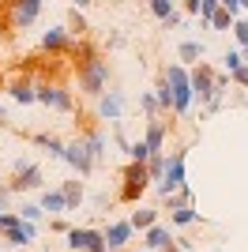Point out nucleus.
I'll use <instances>...</instances> for the list:
<instances>
[{"label": "nucleus", "mask_w": 248, "mask_h": 252, "mask_svg": "<svg viewBox=\"0 0 248 252\" xmlns=\"http://www.w3.org/2000/svg\"><path fill=\"white\" fill-rule=\"evenodd\" d=\"M94 117L117 128V125H121V117H124V94H121V91H105V94H98V98H94Z\"/></svg>", "instance_id": "nucleus-10"}, {"label": "nucleus", "mask_w": 248, "mask_h": 252, "mask_svg": "<svg viewBox=\"0 0 248 252\" xmlns=\"http://www.w3.org/2000/svg\"><path fill=\"white\" fill-rule=\"evenodd\" d=\"M0 211H4V207H0Z\"/></svg>", "instance_id": "nucleus-48"}, {"label": "nucleus", "mask_w": 248, "mask_h": 252, "mask_svg": "<svg viewBox=\"0 0 248 252\" xmlns=\"http://www.w3.org/2000/svg\"><path fill=\"white\" fill-rule=\"evenodd\" d=\"M0 125H8V109L4 105H0Z\"/></svg>", "instance_id": "nucleus-40"}, {"label": "nucleus", "mask_w": 248, "mask_h": 252, "mask_svg": "<svg viewBox=\"0 0 248 252\" xmlns=\"http://www.w3.org/2000/svg\"><path fill=\"white\" fill-rule=\"evenodd\" d=\"M199 8H203V0H185V11H188V15H199Z\"/></svg>", "instance_id": "nucleus-38"}, {"label": "nucleus", "mask_w": 248, "mask_h": 252, "mask_svg": "<svg viewBox=\"0 0 248 252\" xmlns=\"http://www.w3.org/2000/svg\"><path fill=\"white\" fill-rule=\"evenodd\" d=\"M222 8H229L233 15H245V8H241V0H222Z\"/></svg>", "instance_id": "nucleus-37"}, {"label": "nucleus", "mask_w": 248, "mask_h": 252, "mask_svg": "<svg viewBox=\"0 0 248 252\" xmlns=\"http://www.w3.org/2000/svg\"><path fill=\"white\" fill-rule=\"evenodd\" d=\"M192 91H196V102L203 105V109H222L226 91H218V72L207 61L192 64Z\"/></svg>", "instance_id": "nucleus-2"}, {"label": "nucleus", "mask_w": 248, "mask_h": 252, "mask_svg": "<svg viewBox=\"0 0 248 252\" xmlns=\"http://www.w3.org/2000/svg\"><path fill=\"white\" fill-rule=\"evenodd\" d=\"M173 245H177V237L165 222H155V226L143 233V249H151V252H165V249H173Z\"/></svg>", "instance_id": "nucleus-14"}, {"label": "nucleus", "mask_w": 248, "mask_h": 252, "mask_svg": "<svg viewBox=\"0 0 248 252\" xmlns=\"http://www.w3.org/2000/svg\"><path fill=\"white\" fill-rule=\"evenodd\" d=\"M241 64H248L245 61V49H229L226 57H222V68H226V72H237Z\"/></svg>", "instance_id": "nucleus-30"}, {"label": "nucleus", "mask_w": 248, "mask_h": 252, "mask_svg": "<svg viewBox=\"0 0 248 252\" xmlns=\"http://www.w3.org/2000/svg\"><path fill=\"white\" fill-rule=\"evenodd\" d=\"M124 155H128V162H151V155H155V151L147 147V139H135L132 147L124 151Z\"/></svg>", "instance_id": "nucleus-29"}, {"label": "nucleus", "mask_w": 248, "mask_h": 252, "mask_svg": "<svg viewBox=\"0 0 248 252\" xmlns=\"http://www.w3.org/2000/svg\"><path fill=\"white\" fill-rule=\"evenodd\" d=\"M229 79H233L237 87H245V91H248V64H241L237 72H229Z\"/></svg>", "instance_id": "nucleus-33"}, {"label": "nucleus", "mask_w": 248, "mask_h": 252, "mask_svg": "<svg viewBox=\"0 0 248 252\" xmlns=\"http://www.w3.org/2000/svg\"><path fill=\"white\" fill-rule=\"evenodd\" d=\"M41 207H45L49 219H61L64 211H68V200H64L61 189H41Z\"/></svg>", "instance_id": "nucleus-19"}, {"label": "nucleus", "mask_w": 248, "mask_h": 252, "mask_svg": "<svg viewBox=\"0 0 248 252\" xmlns=\"http://www.w3.org/2000/svg\"><path fill=\"white\" fill-rule=\"evenodd\" d=\"M245 61H248V49H245Z\"/></svg>", "instance_id": "nucleus-47"}, {"label": "nucleus", "mask_w": 248, "mask_h": 252, "mask_svg": "<svg viewBox=\"0 0 248 252\" xmlns=\"http://www.w3.org/2000/svg\"><path fill=\"white\" fill-rule=\"evenodd\" d=\"M38 105H45V109H57V113H72L75 109V98H72V91L68 87H61V83H38Z\"/></svg>", "instance_id": "nucleus-8"}, {"label": "nucleus", "mask_w": 248, "mask_h": 252, "mask_svg": "<svg viewBox=\"0 0 248 252\" xmlns=\"http://www.w3.org/2000/svg\"><path fill=\"white\" fill-rule=\"evenodd\" d=\"M165 252H185V249H181V245H173V249H165Z\"/></svg>", "instance_id": "nucleus-41"}, {"label": "nucleus", "mask_w": 248, "mask_h": 252, "mask_svg": "<svg viewBox=\"0 0 248 252\" xmlns=\"http://www.w3.org/2000/svg\"><path fill=\"white\" fill-rule=\"evenodd\" d=\"M211 252H226V249H211Z\"/></svg>", "instance_id": "nucleus-44"}, {"label": "nucleus", "mask_w": 248, "mask_h": 252, "mask_svg": "<svg viewBox=\"0 0 248 252\" xmlns=\"http://www.w3.org/2000/svg\"><path fill=\"white\" fill-rule=\"evenodd\" d=\"M233 38H237L241 49H248V15H241V19L233 23Z\"/></svg>", "instance_id": "nucleus-32"}, {"label": "nucleus", "mask_w": 248, "mask_h": 252, "mask_svg": "<svg viewBox=\"0 0 248 252\" xmlns=\"http://www.w3.org/2000/svg\"><path fill=\"white\" fill-rule=\"evenodd\" d=\"M181 23H185V15H181V11H173L169 19H162V27H165V31H169V27H181Z\"/></svg>", "instance_id": "nucleus-36"}, {"label": "nucleus", "mask_w": 248, "mask_h": 252, "mask_svg": "<svg viewBox=\"0 0 248 252\" xmlns=\"http://www.w3.org/2000/svg\"><path fill=\"white\" fill-rule=\"evenodd\" d=\"M169 121H165V117H147V132H143V139H147V147L155 151H165V136H169Z\"/></svg>", "instance_id": "nucleus-16"}, {"label": "nucleus", "mask_w": 248, "mask_h": 252, "mask_svg": "<svg viewBox=\"0 0 248 252\" xmlns=\"http://www.w3.org/2000/svg\"><path fill=\"white\" fill-rule=\"evenodd\" d=\"M15 252H27V249H15Z\"/></svg>", "instance_id": "nucleus-46"}, {"label": "nucleus", "mask_w": 248, "mask_h": 252, "mask_svg": "<svg viewBox=\"0 0 248 252\" xmlns=\"http://www.w3.org/2000/svg\"><path fill=\"white\" fill-rule=\"evenodd\" d=\"M241 8H245V15H248V0H241Z\"/></svg>", "instance_id": "nucleus-42"}, {"label": "nucleus", "mask_w": 248, "mask_h": 252, "mask_svg": "<svg viewBox=\"0 0 248 252\" xmlns=\"http://www.w3.org/2000/svg\"><path fill=\"white\" fill-rule=\"evenodd\" d=\"M162 75L173 87V117H185L192 105H196V91H192V72L185 64H165Z\"/></svg>", "instance_id": "nucleus-3"}, {"label": "nucleus", "mask_w": 248, "mask_h": 252, "mask_svg": "<svg viewBox=\"0 0 248 252\" xmlns=\"http://www.w3.org/2000/svg\"><path fill=\"white\" fill-rule=\"evenodd\" d=\"M41 8H45V0H11V27H15V31L34 27Z\"/></svg>", "instance_id": "nucleus-11"}, {"label": "nucleus", "mask_w": 248, "mask_h": 252, "mask_svg": "<svg viewBox=\"0 0 248 252\" xmlns=\"http://www.w3.org/2000/svg\"><path fill=\"white\" fill-rule=\"evenodd\" d=\"M0 181H4V177H0Z\"/></svg>", "instance_id": "nucleus-49"}, {"label": "nucleus", "mask_w": 248, "mask_h": 252, "mask_svg": "<svg viewBox=\"0 0 248 252\" xmlns=\"http://www.w3.org/2000/svg\"><path fill=\"white\" fill-rule=\"evenodd\" d=\"M64 27H68L75 38H87V34H91V23H87L83 8H72V11H68V23H64Z\"/></svg>", "instance_id": "nucleus-25"}, {"label": "nucleus", "mask_w": 248, "mask_h": 252, "mask_svg": "<svg viewBox=\"0 0 248 252\" xmlns=\"http://www.w3.org/2000/svg\"><path fill=\"white\" fill-rule=\"evenodd\" d=\"M203 222V215L196 211V203H188V207H173L169 211V226H196Z\"/></svg>", "instance_id": "nucleus-23"}, {"label": "nucleus", "mask_w": 248, "mask_h": 252, "mask_svg": "<svg viewBox=\"0 0 248 252\" xmlns=\"http://www.w3.org/2000/svg\"><path fill=\"white\" fill-rule=\"evenodd\" d=\"M45 185V169L34 162V158H15V166H11V177H8V189L19 196V192H34Z\"/></svg>", "instance_id": "nucleus-5"}, {"label": "nucleus", "mask_w": 248, "mask_h": 252, "mask_svg": "<svg viewBox=\"0 0 248 252\" xmlns=\"http://www.w3.org/2000/svg\"><path fill=\"white\" fill-rule=\"evenodd\" d=\"M34 233H38V226H34V222H27V219H19L8 233H0V241H8L11 249H31Z\"/></svg>", "instance_id": "nucleus-17"}, {"label": "nucleus", "mask_w": 248, "mask_h": 252, "mask_svg": "<svg viewBox=\"0 0 248 252\" xmlns=\"http://www.w3.org/2000/svg\"><path fill=\"white\" fill-rule=\"evenodd\" d=\"M49 230H53V233H68L72 226H68L64 219H49Z\"/></svg>", "instance_id": "nucleus-35"}, {"label": "nucleus", "mask_w": 248, "mask_h": 252, "mask_svg": "<svg viewBox=\"0 0 248 252\" xmlns=\"http://www.w3.org/2000/svg\"><path fill=\"white\" fill-rule=\"evenodd\" d=\"M19 215L27 222H41L45 219V207H41V203H19Z\"/></svg>", "instance_id": "nucleus-31"}, {"label": "nucleus", "mask_w": 248, "mask_h": 252, "mask_svg": "<svg viewBox=\"0 0 248 252\" xmlns=\"http://www.w3.org/2000/svg\"><path fill=\"white\" fill-rule=\"evenodd\" d=\"M64 162L72 166V173H79V177H91L94 166H98V158L91 155V147L83 143V136H75L68 147H64Z\"/></svg>", "instance_id": "nucleus-9"}, {"label": "nucleus", "mask_w": 248, "mask_h": 252, "mask_svg": "<svg viewBox=\"0 0 248 252\" xmlns=\"http://www.w3.org/2000/svg\"><path fill=\"white\" fill-rule=\"evenodd\" d=\"M72 31L68 27H49V31L41 34V49L45 53H64V57H72Z\"/></svg>", "instance_id": "nucleus-12"}, {"label": "nucleus", "mask_w": 248, "mask_h": 252, "mask_svg": "<svg viewBox=\"0 0 248 252\" xmlns=\"http://www.w3.org/2000/svg\"><path fill=\"white\" fill-rule=\"evenodd\" d=\"M11 196H15V192L8 189V181H0V207L8 211V203H11Z\"/></svg>", "instance_id": "nucleus-34"}, {"label": "nucleus", "mask_w": 248, "mask_h": 252, "mask_svg": "<svg viewBox=\"0 0 248 252\" xmlns=\"http://www.w3.org/2000/svg\"><path fill=\"white\" fill-rule=\"evenodd\" d=\"M27 139H31L34 147H41L49 158H61V162H64V147H68V143H64L61 136H49V132H31Z\"/></svg>", "instance_id": "nucleus-18"}, {"label": "nucleus", "mask_w": 248, "mask_h": 252, "mask_svg": "<svg viewBox=\"0 0 248 252\" xmlns=\"http://www.w3.org/2000/svg\"><path fill=\"white\" fill-rule=\"evenodd\" d=\"M72 4H75V8H91L94 0H72Z\"/></svg>", "instance_id": "nucleus-39"}, {"label": "nucleus", "mask_w": 248, "mask_h": 252, "mask_svg": "<svg viewBox=\"0 0 248 252\" xmlns=\"http://www.w3.org/2000/svg\"><path fill=\"white\" fill-rule=\"evenodd\" d=\"M68 237V252H109V241H105V230H94V226H72L64 233Z\"/></svg>", "instance_id": "nucleus-7"}, {"label": "nucleus", "mask_w": 248, "mask_h": 252, "mask_svg": "<svg viewBox=\"0 0 248 252\" xmlns=\"http://www.w3.org/2000/svg\"><path fill=\"white\" fill-rule=\"evenodd\" d=\"M165 162H169V155H165V151H158V155H151V162H147V169H151V181H162L165 177Z\"/></svg>", "instance_id": "nucleus-26"}, {"label": "nucleus", "mask_w": 248, "mask_h": 252, "mask_svg": "<svg viewBox=\"0 0 248 252\" xmlns=\"http://www.w3.org/2000/svg\"><path fill=\"white\" fill-rule=\"evenodd\" d=\"M61 192H64V200H68V211H79V203L87 200V189H83L79 177H75V181H64Z\"/></svg>", "instance_id": "nucleus-24"}, {"label": "nucleus", "mask_w": 248, "mask_h": 252, "mask_svg": "<svg viewBox=\"0 0 248 252\" xmlns=\"http://www.w3.org/2000/svg\"><path fill=\"white\" fill-rule=\"evenodd\" d=\"M79 136H83V143L91 147V155L102 162L105 158V147H109V139H105V132H98V128H79Z\"/></svg>", "instance_id": "nucleus-20"}, {"label": "nucleus", "mask_w": 248, "mask_h": 252, "mask_svg": "<svg viewBox=\"0 0 248 252\" xmlns=\"http://www.w3.org/2000/svg\"><path fill=\"white\" fill-rule=\"evenodd\" d=\"M185 162H188V147H177L173 155H169V162H165V177L155 185V189L162 192V200H165V196H173V192H181V189H188Z\"/></svg>", "instance_id": "nucleus-6"}, {"label": "nucleus", "mask_w": 248, "mask_h": 252, "mask_svg": "<svg viewBox=\"0 0 248 252\" xmlns=\"http://www.w3.org/2000/svg\"><path fill=\"white\" fill-rule=\"evenodd\" d=\"M147 189H155L147 162H128V166L121 169V192H117V200L121 203H139Z\"/></svg>", "instance_id": "nucleus-4"}, {"label": "nucleus", "mask_w": 248, "mask_h": 252, "mask_svg": "<svg viewBox=\"0 0 248 252\" xmlns=\"http://www.w3.org/2000/svg\"><path fill=\"white\" fill-rule=\"evenodd\" d=\"M72 64H75V79H79V94H83V98L105 94V83H109V64L98 57V49H94L87 38H79V42L72 45Z\"/></svg>", "instance_id": "nucleus-1"}, {"label": "nucleus", "mask_w": 248, "mask_h": 252, "mask_svg": "<svg viewBox=\"0 0 248 252\" xmlns=\"http://www.w3.org/2000/svg\"><path fill=\"white\" fill-rule=\"evenodd\" d=\"M241 15H233L229 8H218V15L211 19V31H233V23H237Z\"/></svg>", "instance_id": "nucleus-28"}, {"label": "nucleus", "mask_w": 248, "mask_h": 252, "mask_svg": "<svg viewBox=\"0 0 248 252\" xmlns=\"http://www.w3.org/2000/svg\"><path fill=\"white\" fill-rule=\"evenodd\" d=\"M158 215H162V207H143V203H139V207L132 211V219H128V222H132L135 230H143V233H147V230L158 222Z\"/></svg>", "instance_id": "nucleus-21"}, {"label": "nucleus", "mask_w": 248, "mask_h": 252, "mask_svg": "<svg viewBox=\"0 0 248 252\" xmlns=\"http://www.w3.org/2000/svg\"><path fill=\"white\" fill-rule=\"evenodd\" d=\"M132 237H135V226H132L128 219H124V222H109V226H105V241H109V252L128 249V245H132Z\"/></svg>", "instance_id": "nucleus-15"}, {"label": "nucleus", "mask_w": 248, "mask_h": 252, "mask_svg": "<svg viewBox=\"0 0 248 252\" xmlns=\"http://www.w3.org/2000/svg\"><path fill=\"white\" fill-rule=\"evenodd\" d=\"M203 57H207L203 42H181V45H177V61H181V64H199Z\"/></svg>", "instance_id": "nucleus-22"}, {"label": "nucleus", "mask_w": 248, "mask_h": 252, "mask_svg": "<svg viewBox=\"0 0 248 252\" xmlns=\"http://www.w3.org/2000/svg\"><path fill=\"white\" fill-rule=\"evenodd\" d=\"M135 252H151V249H135Z\"/></svg>", "instance_id": "nucleus-43"}, {"label": "nucleus", "mask_w": 248, "mask_h": 252, "mask_svg": "<svg viewBox=\"0 0 248 252\" xmlns=\"http://www.w3.org/2000/svg\"><path fill=\"white\" fill-rule=\"evenodd\" d=\"M8 98L15 105H34V102H38V83H34L31 75H19V79H11V83H8Z\"/></svg>", "instance_id": "nucleus-13"}, {"label": "nucleus", "mask_w": 248, "mask_h": 252, "mask_svg": "<svg viewBox=\"0 0 248 252\" xmlns=\"http://www.w3.org/2000/svg\"><path fill=\"white\" fill-rule=\"evenodd\" d=\"M147 4H151V15H155V19H169L181 0H147Z\"/></svg>", "instance_id": "nucleus-27"}, {"label": "nucleus", "mask_w": 248, "mask_h": 252, "mask_svg": "<svg viewBox=\"0 0 248 252\" xmlns=\"http://www.w3.org/2000/svg\"><path fill=\"white\" fill-rule=\"evenodd\" d=\"M245 105H248V91H245Z\"/></svg>", "instance_id": "nucleus-45"}]
</instances>
